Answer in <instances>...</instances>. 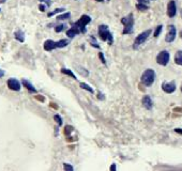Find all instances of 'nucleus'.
<instances>
[{"instance_id":"58836bf2","label":"nucleus","mask_w":182,"mask_h":171,"mask_svg":"<svg viewBox=\"0 0 182 171\" xmlns=\"http://www.w3.org/2000/svg\"><path fill=\"white\" fill-rule=\"evenodd\" d=\"M174 111H182V108H175Z\"/></svg>"},{"instance_id":"a18cd8bd","label":"nucleus","mask_w":182,"mask_h":171,"mask_svg":"<svg viewBox=\"0 0 182 171\" xmlns=\"http://www.w3.org/2000/svg\"><path fill=\"white\" fill-rule=\"evenodd\" d=\"M0 11H1V10H0Z\"/></svg>"},{"instance_id":"7ed1b4c3","label":"nucleus","mask_w":182,"mask_h":171,"mask_svg":"<svg viewBox=\"0 0 182 171\" xmlns=\"http://www.w3.org/2000/svg\"><path fill=\"white\" fill-rule=\"evenodd\" d=\"M121 23H122V25L124 26V28H123V31L122 34H132L133 31H134V15H133L132 13H130L128 16H124L121 18Z\"/></svg>"},{"instance_id":"aec40b11","label":"nucleus","mask_w":182,"mask_h":171,"mask_svg":"<svg viewBox=\"0 0 182 171\" xmlns=\"http://www.w3.org/2000/svg\"><path fill=\"white\" fill-rule=\"evenodd\" d=\"M71 17V13L70 12H66L63 14H60V15L57 16V20H66V19H69Z\"/></svg>"},{"instance_id":"412c9836","label":"nucleus","mask_w":182,"mask_h":171,"mask_svg":"<svg viewBox=\"0 0 182 171\" xmlns=\"http://www.w3.org/2000/svg\"><path fill=\"white\" fill-rule=\"evenodd\" d=\"M76 68H77V72H79V73H80V75H82V76H85V77H87V76H89V72L87 71L86 68H82V66H79V65H77V66H76Z\"/></svg>"},{"instance_id":"4be33fe9","label":"nucleus","mask_w":182,"mask_h":171,"mask_svg":"<svg viewBox=\"0 0 182 171\" xmlns=\"http://www.w3.org/2000/svg\"><path fill=\"white\" fill-rule=\"evenodd\" d=\"M136 9H137L138 11H147V10L149 9V6H147V3H139L138 2L137 4H136Z\"/></svg>"},{"instance_id":"2eb2a0df","label":"nucleus","mask_w":182,"mask_h":171,"mask_svg":"<svg viewBox=\"0 0 182 171\" xmlns=\"http://www.w3.org/2000/svg\"><path fill=\"white\" fill-rule=\"evenodd\" d=\"M60 72H61L62 74L70 76V77L72 78V79H74V80H77V77H76V75L72 72V70H70V68H62L61 70H60Z\"/></svg>"},{"instance_id":"79ce46f5","label":"nucleus","mask_w":182,"mask_h":171,"mask_svg":"<svg viewBox=\"0 0 182 171\" xmlns=\"http://www.w3.org/2000/svg\"><path fill=\"white\" fill-rule=\"evenodd\" d=\"M181 17H182V10H181Z\"/></svg>"},{"instance_id":"dca6fc26","label":"nucleus","mask_w":182,"mask_h":171,"mask_svg":"<svg viewBox=\"0 0 182 171\" xmlns=\"http://www.w3.org/2000/svg\"><path fill=\"white\" fill-rule=\"evenodd\" d=\"M14 37H15L16 41H18V42L23 43V42L25 41V33H24L22 30H17V31H15V33H14Z\"/></svg>"},{"instance_id":"f257e3e1","label":"nucleus","mask_w":182,"mask_h":171,"mask_svg":"<svg viewBox=\"0 0 182 171\" xmlns=\"http://www.w3.org/2000/svg\"><path fill=\"white\" fill-rule=\"evenodd\" d=\"M70 44V41L68 39H61L59 41H53V40H46L43 44V47L46 51H51L56 48H63L66 47Z\"/></svg>"},{"instance_id":"f03ea898","label":"nucleus","mask_w":182,"mask_h":171,"mask_svg":"<svg viewBox=\"0 0 182 171\" xmlns=\"http://www.w3.org/2000/svg\"><path fill=\"white\" fill-rule=\"evenodd\" d=\"M97 34H99V37H100L101 41H104V42H108L109 45L114 43V37L111 32L109 31L108 29V26L107 25H100L99 28H97Z\"/></svg>"},{"instance_id":"c85d7f7f","label":"nucleus","mask_w":182,"mask_h":171,"mask_svg":"<svg viewBox=\"0 0 182 171\" xmlns=\"http://www.w3.org/2000/svg\"><path fill=\"white\" fill-rule=\"evenodd\" d=\"M63 169L64 170H70V171H73L74 170V167L71 166L70 164H66V163H63Z\"/></svg>"},{"instance_id":"39448f33","label":"nucleus","mask_w":182,"mask_h":171,"mask_svg":"<svg viewBox=\"0 0 182 171\" xmlns=\"http://www.w3.org/2000/svg\"><path fill=\"white\" fill-rule=\"evenodd\" d=\"M90 23H91V17L90 16L84 14V15H82V17H80L77 22L73 23L72 26L78 29L80 33H86V31H87L86 26L88 25V24H90Z\"/></svg>"},{"instance_id":"c9c22d12","label":"nucleus","mask_w":182,"mask_h":171,"mask_svg":"<svg viewBox=\"0 0 182 171\" xmlns=\"http://www.w3.org/2000/svg\"><path fill=\"white\" fill-rule=\"evenodd\" d=\"M4 76V71L3 70H0V78H2Z\"/></svg>"},{"instance_id":"a19ab883","label":"nucleus","mask_w":182,"mask_h":171,"mask_svg":"<svg viewBox=\"0 0 182 171\" xmlns=\"http://www.w3.org/2000/svg\"><path fill=\"white\" fill-rule=\"evenodd\" d=\"M180 90H181V92H182V84H181V88H180Z\"/></svg>"},{"instance_id":"f704fd0d","label":"nucleus","mask_w":182,"mask_h":171,"mask_svg":"<svg viewBox=\"0 0 182 171\" xmlns=\"http://www.w3.org/2000/svg\"><path fill=\"white\" fill-rule=\"evenodd\" d=\"M37 99H38L39 101H41V102H44V101H45L44 96H37Z\"/></svg>"},{"instance_id":"c756f323","label":"nucleus","mask_w":182,"mask_h":171,"mask_svg":"<svg viewBox=\"0 0 182 171\" xmlns=\"http://www.w3.org/2000/svg\"><path fill=\"white\" fill-rule=\"evenodd\" d=\"M40 2L41 3H46V6H51V0H40Z\"/></svg>"},{"instance_id":"37998d69","label":"nucleus","mask_w":182,"mask_h":171,"mask_svg":"<svg viewBox=\"0 0 182 171\" xmlns=\"http://www.w3.org/2000/svg\"><path fill=\"white\" fill-rule=\"evenodd\" d=\"M149 1H152V0H149Z\"/></svg>"},{"instance_id":"1a4fd4ad","label":"nucleus","mask_w":182,"mask_h":171,"mask_svg":"<svg viewBox=\"0 0 182 171\" xmlns=\"http://www.w3.org/2000/svg\"><path fill=\"white\" fill-rule=\"evenodd\" d=\"M177 35V29L174 25L168 26V32H167L166 37H165V41L167 43H173Z\"/></svg>"},{"instance_id":"6e6552de","label":"nucleus","mask_w":182,"mask_h":171,"mask_svg":"<svg viewBox=\"0 0 182 171\" xmlns=\"http://www.w3.org/2000/svg\"><path fill=\"white\" fill-rule=\"evenodd\" d=\"M176 89H177V87H176V82L174 80H171V81H168V82H163L162 84V90L165 92V93H167V94H171V93H174L175 91H176Z\"/></svg>"},{"instance_id":"a878e982","label":"nucleus","mask_w":182,"mask_h":171,"mask_svg":"<svg viewBox=\"0 0 182 171\" xmlns=\"http://www.w3.org/2000/svg\"><path fill=\"white\" fill-rule=\"evenodd\" d=\"M162 30H163V25H159L155 28V30H154V33H153V37H157L159 35L161 34V32H162Z\"/></svg>"},{"instance_id":"473e14b6","label":"nucleus","mask_w":182,"mask_h":171,"mask_svg":"<svg viewBox=\"0 0 182 171\" xmlns=\"http://www.w3.org/2000/svg\"><path fill=\"white\" fill-rule=\"evenodd\" d=\"M175 132H176V133H178V134L182 135V128H179V127L175 128Z\"/></svg>"},{"instance_id":"b1692460","label":"nucleus","mask_w":182,"mask_h":171,"mask_svg":"<svg viewBox=\"0 0 182 171\" xmlns=\"http://www.w3.org/2000/svg\"><path fill=\"white\" fill-rule=\"evenodd\" d=\"M66 28V24H60V25H57L56 27H55V31H56L57 33H60V32H62Z\"/></svg>"},{"instance_id":"cd10ccee","label":"nucleus","mask_w":182,"mask_h":171,"mask_svg":"<svg viewBox=\"0 0 182 171\" xmlns=\"http://www.w3.org/2000/svg\"><path fill=\"white\" fill-rule=\"evenodd\" d=\"M99 58H100L101 62L103 63V64H106V58H105V56H104V53L102 51L99 53Z\"/></svg>"},{"instance_id":"f3484780","label":"nucleus","mask_w":182,"mask_h":171,"mask_svg":"<svg viewBox=\"0 0 182 171\" xmlns=\"http://www.w3.org/2000/svg\"><path fill=\"white\" fill-rule=\"evenodd\" d=\"M175 63L182 66V50H178L175 55Z\"/></svg>"},{"instance_id":"ea45409f","label":"nucleus","mask_w":182,"mask_h":171,"mask_svg":"<svg viewBox=\"0 0 182 171\" xmlns=\"http://www.w3.org/2000/svg\"><path fill=\"white\" fill-rule=\"evenodd\" d=\"M180 37H181V39H182V30H181V32H180Z\"/></svg>"},{"instance_id":"72a5a7b5","label":"nucleus","mask_w":182,"mask_h":171,"mask_svg":"<svg viewBox=\"0 0 182 171\" xmlns=\"http://www.w3.org/2000/svg\"><path fill=\"white\" fill-rule=\"evenodd\" d=\"M110 170L111 171H115V170H117V167H116V164H113V165L110 166Z\"/></svg>"},{"instance_id":"4468645a","label":"nucleus","mask_w":182,"mask_h":171,"mask_svg":"<svg viewBox=\"0 0 182 171\" xmlns=\"http://www.w3.org/2000/svg\"><path fill=\"white\" fill-rule=\"evenodd\" d=\"M79 33H80V32H79L78 29L75 28V27H73V26H72V28L68 29V31H66V37H69V39H73L74 37L78 35Z\"/></svg>"},{"instance_id":"a211bd4d","label":"nucleus","mask_w":182,"mask_h":171,"mask_svg":"<svg viewBox=\"0 0 182 171\" xmlns=\"http://www.w3.org/2000/svg\"><path fill=\"white\" fill-rule=\"evenodd\" d=\"M89 42H90L91 46H92V47H94V48H97V49H100V48H101L100 44L97 43V39H95V37H94L93 35H91V37H89Z\"/></svg>"},{"instance_id":"9d476101","label":"nucleus","mask_w":182,"mask_h":171,"mask_svg":"<svg viewBox=\"0 0 182 171\" xmlns=\"http://www.w3.org/2000/svg\"><path fill=\"white\" fill-rule=\"evenodd\" d=\"M167 15L170 18H173L177 15V4L175 0H170L167 4Z\"/></svg>"},{"instance_id":"5701e85b","label":"nucleus","mask_w":182,"mask_h":171,"mask_svg":"<svg viewBox=\"0 0 182 171\" xmlns=\"http://www.w3.org/2000/svg\"><path fill=\"white\" fill-rule=\"evenodd\" d=\"M66 11V9L64 8H59V9H55L53 11V12H49L48 14H47V16L48 17H51V16L56 15V14H58V13H61V12H64Z\"/></svg>"},{"instance_id":"bb28decb","label":"nucleus","mask_w":182,"mask_h":171,"mask_svg":"<svg viewBox=\"0 0 182 171\" xmlns=\"http://www.w3.org/2000/svg\"><path fill=\"white\" fill-rule=\"evenodd\" d=\"M54 120L56 121V123L58 124V126H61V125H62L63 121H62V118H61V115H54Z\"/></svg>"},{"instance_id":"393cba45","label":"nucleus","mask_w":182,"mask_h":171,"mask_svg":"<svg viewBox=\"0 0 182 171\" xmlns=\"http://www.w3.org/2000/svg\"><path fill=\"white\" fill-rule=\"evenodd\" d=\"M73 131H74L73 126H71V125H66V127H64V135L70 137V135H71V133H72Z\"/></svg>"},{"instance_id":"c03bdc74","label":"nucleus","mask_w":182,"mask_h":171,"mask_svg":"<svg viewBox=\"0 0 182 171\" xmlns=\"http://www.w3.org/2000/svg\"><path fill=\"white\" fill-rule=\"evenodd\" d=\"M107 1H110V0H107Z\"/></svg>"},{"instance_id":"4c0bfd02","label":"nucleus","mask_w":182,"mask_h":171,"mask_svg":"<svg viewBox=\"0 0 182 171\" xmlns=\"http://www.w3.org/2000/svg\"><path fill=\"white\" fill-rule=\"evenodd\" d=\"M50 106H51V107H54L55 109H57V106L55 105V103H50Z\"/></svg>"},{"instance_id":"e433bc0d","label":"nucleus","mask_w":182,"mask_h":171,"mask_svg":"<svg viewBox=\"0 0 182 171\" xmlns=\"http://www.w3.org/2000/svg\"><path fill=\"white\" fill-rule=\"evenodd\" d=\"M137 1H138V2H139V3H147L148 0H137Z\"/></svg>"},{"instance_id":"6ab92c4d","label":"nucleus","mask_w":182,"mask_h":171,"mask_svg":"<svg viewBox=\"0 0 182 171\" xmlns=\"http://www.w3.org/2000/svg\"><path fill=\"white\" fill-rule=\"evenodd\" d=\"M79 87L82 88V89H84V90L90 92V93H93V92H94L93 88L90 87V86H89L88 84H86V82H79Z\"/></svg>"},{"instance_id":"ddd939ff","label":"nucleus","mask_w":182,"mask_h":171,"mask_svg":"<svg viewBox=\"0 0 182 171\" xmlns=\"http://www.w3.org/2000/svg\"><path fill=\"white\" fill-rule=\"evenodd\" d=\"M22 84L26 88V89H27V90L29 91V92H30V93H37V92H38V91H37V89L33 87V84H32L29 80H27V79H23V80H22Z\"/></svg>"},{"instance_id":"9b49d317","label":"nucleus","mask_w":182,"mask_h":171,"mask_svg":"<svg viewBox=\"0 0 182 171\" xmlns=\"http://www.w3.org/2000/svg\"><path fill=\"white\" fill-rule=\"evenodd\" d=\"M6 84H8V87H9L10 90H12V91H19L20 90V88H22L20 82H19L16 78H10V79H8Z\"/></svg>"},{"instance_id":"423d86ee","label":"nucleus","mask_w":182,"mask_h":171,"mask_svg":"<svg viewBox=\"0 0 182 171\" xmlns=\"http://www.w3.org/2000/svg\"><path fill=\"white\" fill-rule=\"evenodd\" d=\"M151 33H152V30H151V29H148V30H145V31H142L141 33L138 34L137 37H136L135 41H134L133 48H134V49H137L138 47L140 46V45H142V44L148 40V37H150Z\"/></svg>"},{"instance_id":"0eeeda50","label":"nucleus","mask_w":182,"mask_h":171,"mask_svg":"<svg viewBox=\"0 0 182 171\" xmlns=\"http://www.w3.org/2000/svg\"><path fill=\"white\" fill-rule=\"evenodd\" d=\"M170 60V55L168 50H162L157 56V62L162 66H166Z\"/></svg>"},{"instance_id":"20e7f679","label":"nucleus","mask_w":182,"mask_h":171,"mask_svg":"<svg viewBox=\"0 0 182 171\" xmlns=\"http://www.w3.org/2000/svg\"><path fill=\"white\" fill-rule=\"evenodd\" d=\"M155 76H157V74H155L154 70H152V68L145 70V72L142 73L140 77L141 84H144L145 87H151L153 84L154 80H155Z\"/></svg>"},{"instance_id":"2f4dec72","label":"nucleus","mask_w":182,"mask_h":171,"mask_svg":"<svg viewBox=\"0 0 182 171\" xmlns=\"http://www.w3.org/2000/svg\"><path fill=\"white\" fill-rule=\"evenodd\" d=\"M97 99H99V100H104V99H105V96H104L103 93L99 92V93H97Z\"/></svg>"},{"instance_id":"7c9ffc66","label":"nucleus","mask_w":182,"mask_h":171,"mask_svg":"<svg viewBox=\"0 0 182 171\" xmlns=\"http://www.w3.org/2000/svg\"><path fill=\"white\" fill-rule=\"evenodd\" d=\"M39 10L41 11V12H45V10H46V6L43 4V3H41L40 6H39Z\"/></svg>"},{"instance_id":"f8f14e48","label":"nucleus","mask_w":182,"mask_h":171,"mask_svg":"<svg viewBox=\"0 0 182 171\" xmlns=\"http://www.w3.org/2000/svg\"><path fill=\"white\" fill-rule=\"evenodd\" d=\"M141 103H142V106L145 108L148 109V110H151L152 107H153V102H152V99H151L149 95H145L141 100Z\"/></svg>"}]
</instances>
